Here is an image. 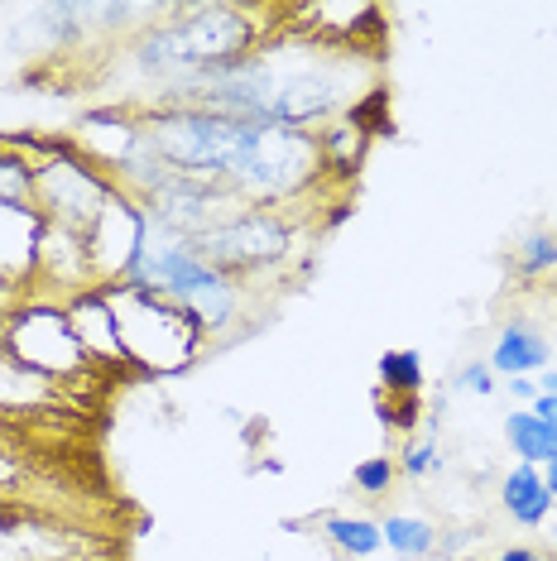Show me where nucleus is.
Returning a JSON list of instances; mask_svg holds the SVG:
<instances>
[{"label": "nucleus", "instance_id": "1", "mask_svg": "<svg viewBox=\"0 0 557 561\" xmlns=\"http://www.w3.org/2000/svg\"><path fill=\"white\" fill-rule=\"evenodd\" d=\"M278 24H284V10L274 5H221V0L163 5V15L149 30H139L130 44L116 48L130 78L145 82V96L135 106H149L163 87L183 78L231 68L246 54H255Z\"/></svg>", "mask_w": 557, "mask_h": 561}, {"label": "nucleus", "instance_id": "2", "mask_svg": "<svg viewBox=\"0 0 557 561\" xmlns=\"http://www.w3.org/2000/svg\"><path fill=\"white\" fill-rule=\"evenodd\" d=\"M139 121H145L149 149L159 154V163H169L173 173L221 183L231 193L240 187V178H246V163L255 154V139H260L255 121H236L207 106H145Z\"/></svg>", "mask_w": 557, "mask_h": 561}, {"label": "nucleus", "instance_id": "3", "mask_svg": "<svg viewBox=\"0 0 557 561\" xmlns=\"http://www.w3.org/2000/svg\"><path fill=\"white\" fill-rule=\"evenodd\" d=\"M106 293H111V312H116L121 351L130 369L149 379H173V375H187L202 360L212 336L183 308L139 288H106Z\"/></svg>", "mask_w": 557, "mask_h": 561}, {"label": "nucleus", "instance_id": "4", "mask_svg": "<svg viewBox=\"0 0 557 561\" xmlns=\"http://www.w3.org/2000/svg\"><path fill=\"white\" fill-rule=\"evenodd\" d=\"M298 216L284 207H255V202H240L231 216H221L212 231H202L193 245L217 264L221 274L240 278V284L255 288L260 278L278 274L294 260L298 245Z\"/></svg>", "mask_w": 557, "mask_h": 561}, {"label": "nucleus", "instance_id": "5", "mask_svg": "<svg viewBox=\"0 0 557 561\" xmlns=\"http://www.w3.org/2000/svg\"><path fill=\"white\" fill-rule=\"evenodd\" d=\"M34 145H39V163H34V211H39V221L87 236L121 187L72 139L34 135Z\"/></svg>", "mask_w": 557, "mask_h": 561}, {"label": "nucleus", "instance_id": "6", "mask_svg": "<svg viewBox=\"0 0 557 561\" xmlns=\"http://www.w3.org/2000/svg\"><path fill=\"white\" fill-rule=\"evenodd\" d=\"M0 351L15 369L44 379V385L82 379L92 369V355L82 351L62 298H30L20 308H10L5 327H0Z\"/></svg>", "mask_w": 557, "mask_h": 561}, {"label": "nucleus", "instance_id": "7", "mask_svg": "<svg viewBox=\"0 0 557 561\" xmlns=\"http://www.w3.org/2000/svg\"><path fill=\"white\" fill-rule=\"evenodd\" d=\"M145 207L130 193H116L106 202V211L96 216V226L87 231V260H92V278L101 288H116L125 264L135 260L139 240H145Z\"/></svg>", "mask_w": 557, "mask_h": 561}, {"label": "nucleus", "instance_id": "8", "mask_svg": "<svg viewBox=\"0 0 557 561\" xmlns=\"http://www.w3.org/2000/svg\"><path fill=\"white\" fill-rule=\"evenodd\" d=\"M62 308H68V322H72V331H78L82 351L92 355V365H125L116 312H111V293L106 288L92 284V288L72 293V298H62Z\"/></svg>", "mask_w": 557, "mask_h": 561}, {"label": "nucleus", "instance_id": "9", "mask_svg": "<svg viewBox=\"0 0 557 561\" xmlns=\"http://www.w3.org/2000/svg\"><path fill=\"white\" fill-rule=\"evenodd\" d=\"M34 274L48 284L54 298H72V293L92 288V260H87V236H72V231H58V226H44L39 236V264Z\"/></svg>", "mask_w": 557, "mask_h": 561}, {"label": "nucleus", "instance_id": "10", "mask_svg": "<svg viewBox=\"0 0 557 561\" xmlns=\"http://www.w3.org/2000/svg\"><path fill=\"white\" fill-rule=\"evenodd\" d=\"M486 365L496 369V379H519V375H543L553 365V341L548 331L534 327L528 317H510L496 331V346H490Z\"/></svg>", "mask_w": 557, "mask_h": 561}, {"label": "nucleus", "instance_id": "11", "mask_svg": "<svg viewBox=\"0 0 557 561\" xmlns=\"http://www.w3.org/2000/svg\"><path fill=\"white\" fill-rule=\"evenodd\" d=\"M34 34L48 54H82L96 39V0H54V5L30 10Z\"/></svg>", "mask_w": 557, "mask_h": 561}, {"label": "nucleus", "instance_id": "12", "mask_svg": "<svg viewBox=\"0 0 557 561\" xmlns=\"http://www.w3.org/2000/svg\"><path fill=\"white\" fill-rule=\"evenodd\" d=\"M371 145L375 135L365 130L356 116H341L337 125L318 130V154H322V173L337 178V183H356L365 159H371Z\"/></svg>", "mask_w": 557, "mask_h": 561}, {"label": "nucleus", "instance_id": "13", "mask_svg": "<svg viewBox=\"0 0 557 561\" xmlns=\"http://www.w3.org/2000/svg\"><path fill=\"white\" fill-rule=\"evenodd\" d=\"M500 508L510 514V523L519 528H543V523L553 518V494L548 484H543V470L538 466H510L500 476Z\"/></svg>", "mask_w": 557, "mask_h": 561}, {"label": "nucleus", "instance_id": "14", "mask_svg": "<svg viewBox=\"0 0 557 561\" xmlns=\"http://www.w3.org/2000/svg\"><path fill=\"white\" fill-rule=\"evenodd\" d=\"M318 538L332 547L341 561H375L385 552V538H379V518L371 514H322L312 518Z\"/></svg>", "mask_w": 557, "mask_h": 561}, {"label": "nucleus", "instance_id": "15", "mask_svg": "<svg viewBox=\"0 0 557 561\" xmlns=\"http://www.w3.org/2000/svg\"><path fill=\"white\" fill-rule=\"evenodd\" d=\"M44 221L34 207H0V274H34Z\"/></svg>", "mask_w": 557, "mask_h": 561}, {"label": "nucleus", "instance_id": "16", "mask_svg": "<svg viewBox=\"0 0 557 561\" xmlns=\"http://www.w3.org/2000/svg\"><path fill=\"white\" fill-rule=\"evenodd\" d=\"M504 446H510V456L519 466H548L557 456V423H548V417H538L534 408H510L504 413Z\"/></svg>", "mask_w": 557, "mask_h": 561}, {"label": "nucleus", "instance_id": "17", "mask_svg": "<svg viewBox=\"0 0 557 561\" xmlns=\"http://www.w3.org/2000/svg\"><path fill=\"white\" fill-rule=\"evenodd\" d=\"M379 538H385V552L399 561H433L442 528L423 514H385L379 518Z\"/></svg>", "mask_w": 557, "mask_h": 561}, {"label": "nucleus", "instance_id": "18", "mask_svg": "<svg viewBox=\"0 0 557 561\" xmlns=\"http://www.w3.org/2000/svg\"><path fill=\"white\" fill-rule=\"evenodd\" d=\"M375 379H379V393H389V399H423L428 393L423 351H379Z\"/></svg>", "mask_w": 557, "mask_h": 561}, {"label": "nucleus", "instance_id": "19", "mask_svg": "<svg viewBox=\"0 0 557 561\" xmlns=\"http://www.w3.org/2000/svg\"><path fill=\"white\" fill-rule=\"evenodd\" d=\"M510 274L519 284H543L548 274H557V231L553 226H534L519 236V245L510 254Z\"/></svg>", "mask_w": 557, "mask_h": 561}, {"label": "nucleus", "instance_id": "20", "mask_svg": "<svg viewBox=\"0 0 557 561\" xmlns=\"http://www.w3.org/2000/svg\"><path fill=\"white\" fill-rule=\"evenodd\" d=\"M0 207H34V163L0 139Z\"/></svg>", "mask_w": 557, "mask_h": 561}, {"label": "nucleus", "instance_id": "21", "mask_svg": "<svg viewBox=\"0 0 557 561\" xmlns=\"http://www.w3.org/2000/svg\"><path fill=\"white\" fill-rule=\"evenodd\" d=\"M395 461H399V480H433L447 470V456H442V442L437 437H428V432H418V437H409L395 451Z\"/></svg>", "mask_w": 557, "mask_h": 561}, {"label": "nucleus", "instance_id": "22", "mask_svg": "<svg viewBox=\"0 0 557 561\" xmlns=\"http://www.w3.org/2000/svg\"><path fill=\"white\" fill-rule=\"evenodd\" d=\"M399 484V461L395 456H365L351 470V490L361 494V500H385V494H395Z\"/></svg>", "mask_w": 557, "mask_h": 561}, {"label": "nucleus", "instance_id": "23", "mask_svg": "<svg viewBox=\"0 0 557 561\" xmlns=\"http://www.w3.org/2000/svg\"><path fill=\"white\" fill-rule=\"evenodd\" d=\"M452 393H471V399H496L500 393V379H496V369H490L486 360H466L457 375H452Z\"/></svg>", "mask_w": 557, "mask_h": 561}, {"label": "nucleus", "instance_id": "24", "mask_svg": "<svg viewBox=\"0 0 557 561\" xmlns=\"http://www.w3.org/2000/svg\"><path fill=\"white\" fill-rule=\"evenodd\" d=\"M44 389V379L24 375V369H15L10 360H0V408L20 403V399H34V393Z\"/></svg>", "mask_w": 557, "mask_h": 561}, {"label": "nucleus", "instance_id": "25", "mask_svg": "<svg viewBox=\"0 0 557 561\" xmlns=\"http://www.w3.org/2000/svg\"><path fill=\"white\" fill-rule=\"evenodd\" d=\"M504 389H510V399H514V408H528L538 399V379L534 375H519V379H500Z\"/></svg>", "mask_w": 557, "mask_h": 561}, {"label": "nucleus", "instance_id": "26", "mask_svg": "<svg viewBox=\"0 0 557 561\" xmlns=\"http://www.w3.org/2000/svg\"><path fill=\"white\" fill-rule=\"evenodd\" d=\"M351 211H356V197H341V202H332V207H327V211L318 216V226H322V231H337V226L346 221Z\"/></svg>", "mask_w": 557, "mask_h": 561}, {"label": "nucleus", "instance_id": "27", "mask_svg": "<svg viewBox=\"0 0 557 561\" xmlns=\"http://www.w3.org/2000/svg\"><path fill=\"white\" fill-rule=\"evenodd\" d=\"M490 561H553L548 552H538V547H524V542H510V547H500Z\"/></svg>", "mask_w": 557, "mask_h": 561}, {"label": "nucleus", "instance_id": "28", "mask_svg": "<svg viewBox=\"0 0 557 561\" xmlns=\"http://www.w3.org/2000/svg\"><path fill=\"white\" fill-rule=\"evenodd\" d=\"M15 480H20V466L0 451V494H10V484H15Z\"/></svg>", "mask_w": 557, "mask_h": 561}, {"label": "nucleus", "instance_id": "29", "mask_svg": "<svg viewBox=\"0 0 557 561\" xmlns=\"http://www.w3.org/2000/svg\"><path fill=\"white\" fill-rule=\"evenodd\" d=\"M528 408H534L538 417H548V423H557V399H548V393H538V399L528 403Z\"/></svg>", "mask_w": 557, "mask_h": 561}, {"label": "nucleus", "instance_id": "30", "mask_svg": "<svg viewBox=\"0 0 557 561\" xmlns=\"http://www.w3.org/2000/svg\"><path fill=\"white\" fill-rule=\"evenodd\" d=\"M538 379V393H548V399H557V365H548L543 375H534Z\"/></svg>", "mask_w": 557, "mask_h": 561}, {"label": "nucleus", "instance_id": "31", "mask_svg": "<svg viewBox=\"0 0 557 561\" xmlns=\"http://www.w3.org/2000/svg\"><path fill=\"white\" fill-rule=\"evenodd\" d=\"M543 484H548V494H553V504H557V456L543 466Z\"/></svg>", "mask_w": 557, "mask_h": 561}, {"label": "nucleus", "instance_id": "32", "mask_svg": "<svg viewBox=\"0 0 557 561\" xmlns=\"http://www.w3.org/2000/svg\"><path fill=\"white\" fill-rule=\"evenodd\" d=\"M452 561H486V557H476V552H466V557H452Z\"/></svg>", "mask_w": 557, "mask_h": 561}]
</instances>
